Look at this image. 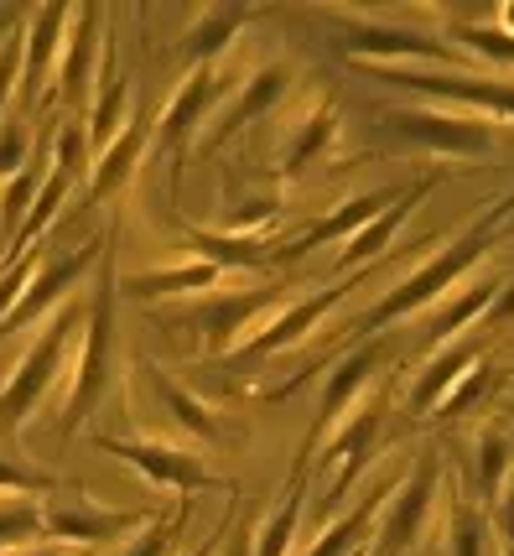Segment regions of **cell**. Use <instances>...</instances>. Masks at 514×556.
<instances>
[{"label":"cell","mask_w":514,"mask_h":556,"mask_svg":"<svg viewBox=\"0 0 514 556\" xmlns=\"http://www.w3.org/2000/svg\"><path fill=\"white\" fill-rule=\"evenodd\" d=\"M514 218V193H504L493 208H484V214L467 224L458 240L447 244V250H437L432 261H421L416 270H406L400 281H395L369 313L359 317H348L338 328V339H380L390 323H406L411 313H426V307H437L447 291L458 287V281H467V270H478L484 266V255L493 250V240H499V229Z\"/></svg>","instance_id":"6da1fadb"},{"label":"cell","mask_w":514,"mask_h":556,"mask_svg":"<svg viewBox=\"0 0 514 556\" xmlns=\"http://www.w3.org/2000/svg\"><path fill=\"white\" fill-rule=\"evenodd\" d=\"M115 380H120V270H115V229H110L94 266V296L83 307V349H78L68 401H63V437H74L94 416Z\"/></svg>","instance_id":"7a4b0ae2"},{"label":"cell","mask_w":514,"mask_h":556,"mask_svg":"<svg viewBox=\"0 0 514 556\" xmlns=\"http://www.w3.org/2000/svg\"><path fill=\"white\" fill-rule=\"evenodd\" d=\"M74 339H83V302H63L57 313L37 328V339L26 349L16 369H11V380L0 386V442H16L22 427L37 416V406L48 401L57 380H63V364H68V349Z\"/></svg>","instance_id":"3957f363"},{"label":"cell","mask_w":514,"mask_h":556,"mask_svg":"<svg viewBox=\"0 0 514 556\" xmlns=\"http://www.w3.org/2000/svg\"><path fill=\"white\" fill-rule=\"evenodd\" d=\"M354 68L390 84L406 94H421L426 104H447V110H473V115H493V121H514V78L510 73H452V68H416V63H354Z\"/></svg>","instance_id":"277c9868"},{"label":"cell","mask_w":514,"mask_h":556,"mask_svg":"<svg viewBox=\"0 0 514 556\" xmlns=\"http://www.w3.org/2000/svg\"><path fill=\"white\" fill-rule=\"evenodd\" d=\"M338 42L333 48L348 58V63H416V68H452V73H478L473 58L458 52L447 37H432V31H416V26L400 22H369V16H348L338 11Z\"/></svg>","instance_id":"5b68a950"},{"label":"cell","mask_w":514,"mask_h":556,"mask_svg":"<svg viewBox=\"0 0 514 556\" xmlns=\"http://www.w3.org/2000/svg\"><path fill=\"white\" fill-rule=\"evenodd\" d=\"M380 130L390 141L432 156H458V162H484L493 156V121L473 110H447V104H390L380 110Z\"/></svg>","instance_id":"8992f818"},{"label":"cell","mask_w":514,"mask_h":556,"mask_svg":"<svg viewBox=\"0 0 514 556\" xmlns=\"http://www.w3.org/2000/svg\"><path fill=\"white\" fill-rule=\"evenodd\" d=\"M240 73L229 63H208V68H188V78L177 84V94L167 99L162 121L151 125V151H162L171 162V198L182 193V167H188V146H193L197 125L214 121L219 104L234 94Z\"/></svg>","instance_id":"52a82bcc"},{"label":"cell","mask_w":514,"mask_h":556,"mask_svg":"<svg viewBox=\"0 0 514 556\" xmlns=\"http://www.w3.org/2000/svg\"><path fill=\"white\" fill-rule=\"evenodd\" d=\"M441 484H447V468H441V453L426 447L416 453V468L400 473L395 494L385 500V515L374 526V556H411L432 531V515H437Z\"/></svg>","instance_id":"ba28073f"},{"label":"cell","mask_w":514,"mask_h":556,"mask_svg":"<svg viewBox=\"0 0 514 556\" xmlns=\"http://www.w3.org/2000/svg\"><path fill=\"white\" fill-rule=\"evenodd\" d=\"M57 500L42 505V535L57 546H83V552H104L115 541H130L151 520V509H104L89 500L83 484H57Z\"/></svg>","instance_id":"9c48e42d"},{"label":"cell","mask_w":514,"mask_h":556,"mask_svg":"<svg viewBox=\"0 0 514 556\" xmlns=\"http://www.w3.org/2000/svg\"><path fill=\"white\" fill-rule=\"evenodd\" d=\"M385 412H390V386H374L354 406V412L343 416L333 432L322 437L318 447L322 453H312L307 463H318L322 468L333 463V484H327V505H338V500H348V489L359 484L369 473V463H374V442H380V427H385Z\"/></svg>","instance_id":"30bf717a"},{"label":"cell","mask_w":514,"mask_h":556,"mask_svg":"<svg viewBox=\"0 0 514 556\" xmlns=\"http://www.w3.org/2000/svg\"><path fill=\"white\" fill-rule=\"evenodd\" d=\"M281 307V291L275 287H260V291H214V296H203L193 313L177 317V328H193L197 343L193 354L203 359H223V354H234L240 343L255 333V317H266Z\"/></svg>","instance_id":"8fae6325"},{"label":"cell","mask_w":514,"mask_h":556,"mask_svg":"<svg viewBox=\"0 0 514 556\" xmlns=\"http://www.w3.org/2000/svg\"><path fill=\"white\" fill-rule=\"evenodd\" d=\"M94 447H99V453H115V458L130 463L141 479L171 489V494H182V500H188V494H203V489H240V484H229V479H219V473L197 458V453H188V447H171V442H156V437L99 432Z\"/></svg>","instance_id":"7c38bea8"},{"label":"cell","mask_w":514,"mask_h":556,"mask_svg":"<svg viewBox=\"0 0 514 556\" xmlns=\"http://www.w3.org/2000/svg\"><path fill=\"white\" fill-rule=\"evenodd\" d=\"M369 276H374V266L348 270V276L333 281V287H318V291H307V296H296V302H286V307H275V317H270L266 328H255V333L234 349V359L240 364L245 359H270V354H281V349H296L307 333H318L322 317L333 313V307H343L354 291L364 287Z\"/></svg>","instance_id":"4fadbf2b"},{"label":"cell","mask_w":514,"mask_h":556,"mask_svg":"<svg viewBox=\"0 0 514 556\" xmlns=\"http://www.w3.org/2000/svg\"><path fill=\"white\" fill-rule=\"evenodd\" d=\"M292 84H296V68L286 63V58L260 63V68L245 78V89H234V94L219 104V115L208 121V136L197 141V151L214 156V151H223L234 136H245L249 125H260L266 115H275V110L292 99Z\"/></svg>","instance_id":"5bb4252c"},{"label":"cell","mask_w":514,"mask_h":556,"mask_svg":"<svg viewBox=\"0 0 514 556\" xmlns=\"http://www.w3.org/2000/svg\"><path fill=\"white\" fill-rule=\"evenodd\" d=\"M390 354H395L390 339H364V343H354V349H348V354L333 364V375H327V386H322L318 421H312V432H307V442H301V458H312L322 437L333 432L343 416H348L354 406H359V401H364L369 386L380 380V369L390 364Z\"/></svg>","instance_id":"9a60e30c"},{"label":"cell","mask_w":514,"mask_h":556,"mask_svg":"<svg viewBox=\"0 0 514 556\" xmlns=\"http://www.w3.org/2000/svg\"><path fill=\"white\" fill-rule=\"evenodd\" d=\"M104 240L110 235H99V240H89L83 250H68V255H52V261H42L37 266V276L26 281L22 302L5 313V323H0V339H11L16 328H31V323H48L63 302H68V291L89 276V270L99 266V255H104Z\"/></svg>","instance_id":"2e32d148"},{"label":"cell","mask_w":514,"mask_h":556,"mask_svg":"<svg viewBox=\"0 0 514 556\" xmlns=\"http://www.w3.org/2000/svg\"><path fill=\"white\" fill-rule=\"evenodd\" d=\"M68 22H74V5H48L37 16H26L22 31V121H31L37 110H48V78L57 73V52H63V37H68Z\"/></svg>","instance_id":"e0dca14e"},{"label":"cell","mask_w":514,"mask_h":556,"mask_svg":"<svg viewBox=\"0 0 514 556\" xmlns=\"http://www.w3.org/2000/svg\"><path fill=\"white\" fill-rule=\"evenodd\" d=\"M104 11L99 5H78L74 22H68V37H63V52H57V89L48 94V104H68V110H89L94 99V73H99V58H104Z\"/></svg>","instance_id":"ac0fdd59"},{"label":"cell","mask_w":514,"mask_h":556,"mask_svg":"<svg viewBox=\"0 0 514 556\" xmlns=\"http://www.w3.org/2000/svg\"><path fill=\"white\" fill-rule=\"evenodd\" d=\"M343 125H338V104L333 99H307V110L286 125L281 136V151H275V177L281 182H296L307 177V167H318L322 156L338 146Z\"/></svg>","instance_id":"d6986e66"},{"label":"cell","mask_w":514,"mask_h":556,"mask_svg":"<svg viewBox=\"0 0 514 556\" xmlns=\"http://www.w3.org/2000/svg\"><path fill=\"white\" fill-rule=\"evenodd\" d=\"M406 193V188H369V193H354L348 203H338L327 218H318L312 229H301L296 240H281L275 244V266H286V261H301L307 250H318V244H333V240H354L364 224H374V218L390 208L395 198Z\"/></svg>","instance_id":"ffe728a7"},{"label":"cell","mask_w":514,"mask_h":556,"mask_svg":"<svg viewBox=\"0 0 514 556\" xmlns=\"http://www.w3.org/2000/svg\"><path fill=\"white\" fill-rule=\"evenodd\" d=\"M146 369L151 390H156V401H162V416H171V427H182L188 437H197L203 447H223L229 442V421H223V412L214 406V401H203V395H193L188 386H177V375H167L162 364H141Z\"/></svg>","instance_id":"44dd1931"},{"label":"cell","mask_w":514,"mask_h":556,"mask_svg":"<svg viewBox=\"0 0 514 556\" xmlns=\"http://www.w3.org/2000/svg\"><path fill=\"white\" fill-rule=\"evenodd\" d=\"M493 296H499V276L493 270H484V276H473V281H458V287L441 296L437 307H426V323H421V339L432 343H452L463 339L467 328L478 323V317L493 307Z\"/></svg>","instance_id":"7402d4cb"},{"label":"cell","mask_w":514,"mask_h":556,"mask_svg":"<svg viewBox=\"0 0 514 556\" xmlns=\"http://www.w3.org/2000/svg\"><path fill=\"white\" fill-rule=\"evenodd\" d=\"M151 151V110H136L130 125H125L115 141L104 146V156H99V167L89 172V193H83V208H99L104 198H115L136 177L141 167V156Z\"/></svg>","instance_id":"603a6c76"},{"label":"cell","mask_w":514,"mask_h":556,"mask_svg":"<svg viewBox=\"0 0 514 556\" xmlns=\"http://www.w3.org/2000/svg\"><path fill=\"white\" fill-rule=\"evenodd\" d=\"M473 364H484V343L478 339H452V343H437L432 359L416 369V386H411V416H432L441 406V395L463 380Z\"/></svg>","instance_id":"cb8c5ba5"},{"label":"cell","mask_w":514,"mask_h":556,"mask_svg":"<svg viewBox=\"0 0 514 556\" xmlns=\"http://www.w3.org/2000/svg\"><path fill=\"white\" fill-rule=\"evenodd\" d=\"M473 484H478V505L493 509L514 484V427L510 416H493L473 437Z\"/></svg>","instance_id":"d4e9b609"},{"label":"cell","mask_w":514,"mask_h":556,"mask_svg":"<svg viewBox=\"0 0 514 556\" xmlns=\"http://www.w3.org/2000/svg\"><path fill=\"white\" fill-rule=\"evenodd\" d=\"M437 182H441L437 172H432V177H421V182H411V188H406V193L395 198V203H390V208H385L380 218H374V224H364V229H359L354 240H343L338 266H343V270H364V266H374V261H380V255L390 250L395 229L406 224V214H411V208H416V203H421L426 193H432Z\"/></svg>","instance_id":"484cf974"},{"label":"cell","mask_w":514,"mask_h":556,"mask_svg":"<svg viewBox=\"0 0 514 556\" xmlns=\"http://www.w3.org/2000/svg\"><path fill=\"white\" fill-rule=\"evenodd\" d=\"M260 11L255 5H208L188 31H182V63L188 68H208V63H223L229 42L255 22Z\"/></svg>","instance_id":"4316f807"},{"label":"cell","mask_w":514,"mask_h":556,"mask_svg":"<svg viewBox=\"0 0 514 556\" xmlns=\"http://www.w3.org/2000/svg\"><path fill=\"white\" fill-rule=\"evenodd\" d=\"M219 266L208 261H182V266H156V270H136L120 281V296H136V302H156V296H208L219 287Z\"/></svg>","instance_id":"83f0119b"},{"label":"cell","mask_w":514,"mask_h":556,"mask_svg":"<svg viewBox=\"0 0 514 556\" xmlns=\"http://www.w3.org/2000/svg\"><path fill=\"white\" fill-rule=\"evenodd\" d=\"M99 68H104V78L94 84V99H89V141L94 146H110L115 136H120L125 125H130V73H120V63H115V52H110V42H104V58H99Z\"/></svg>","instance_id":"f1b7e54d"},{"label":"cell","mask_w":514,"mask_h":556,"mask_svg":"<svg viewBox=\"0 0 514 556\" xmlns=\"http://www.w3.org/2000/svg\"><path fill=\"white\" fill-rule=\"evenodd\" d=\"M307 473H312V463L296 458L292 484L281 489L275 509H270L266 520H260V531H255V556H292L296 526H301V505H307Z\"/></svg>","instance_id":"f546056e"},{"label":"cell","mask_w":514,"mask_h":556,"mask_svg":"<svg viewBox=\"0 0 514 556\" xmlns=\"http://www.w3.org/2000/svg\"><path fill=\"white\" fill-rule=\"evenodd\" d=\"M182 235L188 244L197 250V261H208V266H275V244L270 240H240V235H219V229H197V224H182Z\"/></svg>","instance_id":"4dcf8cb0"},{"label":"cell","mask_w":514,"mask_h":556,"mask_svg":"<svg viewBox=\"0 0 514 556\" xmlns=\"http://www.w3.org/2000/svg\"><path fill=\"white\" fill-rule=\"evenodd\" d=\"M68 193H74V177H68V172H57V167H48L42 188H37V198H31V214H26V224L16 229V240H11V250H5V261H22L26 250H31V240H37V235H48L52 218L63 214Z\"/></svg>","instance_id":"1f68e13d"},{"label":"cell","mask_w":514,"mask_h":556,"mask_svg":"<svg viewBox=\"0 0 514 556\" xmlns=\"http://www.w3.org/2000/svg\"><path fill=\"white\" fill-rule=\"evenodd\" d=\"M441 556H489V509L467 500L452 479V515H447V552Z\"/></svg>","instance_id":"d6a6232c"},{"label":"cell","mask_w":514,"mask_h":556,"mask_svg":"<svg viewBox=\"0 0 514 556\" xmlns=\"http://www.w3.org/2000/svg\"><path fill=\"white\" fill-rule=\"evenodd\" d=\"M42 177H48V162H42V151H37V156L0 188V255L11 250L16 229H22L26 214H31V198H37V188H42Z\"/></svg>","instance_id":"836d02e7"},{"label":"cell","mask_w":514,"mask_h":556,"mask_svg":"<svg viewBox=\"0 0 514 556\" xmlns=\"http://www.w3.org/2000/svg\"><path fill=\"white\" fill-rule=\"evenodd\" d=\"M447 42L467 52L473 63H493V68H514V37H504L489 22H447Z\"/></svg>","instance_id":"e575fe53"},{"label":"cell","mask_w":514,"mask_h":556,"mask_svg":"<svg viewBox=\"0 0 514 556\" xmlns=\"http://www.w3.org/2000/svg\"><path fill=\"white\" fill-rule=\"evenodd\" d=\"M188 515H193V500H177V509H171L167 520L151 515L146 531L125 541V556H171L177 552V535H182V526H188Z\"/></svg>","instance_id":"d590c367"},{"label":"cell","mask_w":514,"mask_h":556,"mask_svg":"<svg viewBox=\"0 0 514 556\" xmlns=\"http://www.w3.org/2000/svg\"><path fill=\"white\" fill-rule=\"evenodd\" d=\"M489 386H493V369H489V364H473L463 380H458V386L441 395V406H437L432 416H447V421H452V416H463L467 406H473V401H478V395H484Z\"/></svg>","instance_id":"8d00e7d4"},{"label":"cell","mask_w":514,"mask_h":556,"mask_svg":"<svg viewBox=\"0 0 514 556\" xmlns=\"http://www.w3.org/2000/svg\"><path fill=\"white\" fill-rule=\"evenodd\" d=\"M26 162H31V125L16 115V121L0 125V177L11 182V177H16Z\"/></svg>","instance_id":"74e56055"},{"label":"cell","mask_w":514,"mask_h":556,"mask_svg":"<svg viewBox=\"0 0 514 556\" xmlns=\"http://www.w3.org/2000/svg\"><path fill=\"white\" fill-rule=\"evenodd\" d=\"M57 479L42 473V468H26L22 458H5L0 453V494H52Z\"/></svg>","instance_id":"f35d334b"},{"label":"cell","mask_w":514,"mask_h":556,"mask_svg":"<svg viewBox=\"0 0 514 556\" xmlns=\"http://www.w3.org/2000/svg\"><path fill=\"white\" fill-rule=\"evenodd\" d=\"M22 84V31H5L0 37V125H5V104Z\"/></svg>","instance_id":"ab89813d"},{"label":"cell","mask_w":514,"mask_h":556,"mask_svg":"<svg viewBox=\"0 0 514 556\" xmlns=\"http://www.w3.org/2000/svg\"><path fill=\"white\" fill-rule=\"evenodd\" d=\"M489 531H499V541H504V546H514V484L504 489V500L489 509Z\"/></svg>","instance_id":"60d3db41"},{"label":"cell","mask_w":514,"mask_h":556,"mask_svg":"<svg viewBox=\"0 0 514 556\" xmlns=\"http://www.w3.org/2000/svg\"><path fill=\"white\" fill-rule=\"evenodd\" d=\"M219 556H255V531H249V526H240V515H234V526H229V535H223V552Z\"/></svg>","instance_id":"b9f144b4"},{"label":"cell","mask_w":514,"mask_h":556,"mask_svg":"<svg viewBox=\"0 0 514 556\" xmlns=\"http://www.w3.org/2000/svg\"><path fill=\"white\" fill-rule=\"evenodd\" d=\"M0 556H94V552H83V546H57V541H48V546H5Z\"/></svg>","instance_id":"7bdbcfd3"},{"label":"cell","mask_w":514,"mask_h":556,"mask_svg":"<svg viewBox=\"0 0 514 556\" xmlns=\"http://www.w3.org/2000/svg\"><path fill=\"white\" fill-rule=\"evenodd\" d=\"M484 317H493V323H514V276L510 281H499V296H493V307Z\"/></svg>","instance_id":"ee69618b"},{"label":"cell","mask_w":514,"mask_h":556,"mask_svg":"<svg viewBox=\"0 0 514 556\" xmlns=\"http://www.w3.org/2000/svg\"><path fill=\"white\" fill-rule=\"evenodd\" d=\"M489 26H499L504 37H514V0H510V5H499V11H493V22H489Z\"/></svg>","instance_id":"f6af8a7d"},{"label":"cell","mask_w":514,"mask_h":556,"mask_svg":"<svg viewBox=\"0 0 514 556\" xmlns=\"http://www.w3.org/2000/svg\"><path fill=\"white\" fill-rule=\"evenodd\" d=\"M26 11H16V5H5V11H0V37H5V31H11V26L22 22Z\"/></svg>","instance_id":"bcb514c9"},{"label":"cell","mask_w":514,"mask_h":556,"mask_svg":"<svg viewBox=\"0 0 514 556\" xmlns=\"http://www.w3.org/2000/svg\"><path fill=\"white\" fill-rule=\"evenodd\" d=\"M504 386H510V390H514V369H504Z\"/></svg>","instance_id":"7dc6e473"},{"label":"cell","mask_w":514,"mask_h":556,"mask_svg":"<svg viewBox=\"0 0 514 556\" xmlns=\"http://www.w3.org/2000/svg\"><path fill=\"white\" fill-rule=\"evenodd\" d=\"M504 556H514V546H504Z\"/></svg>","instance_id":"c3c4849f"}]
</instances>
